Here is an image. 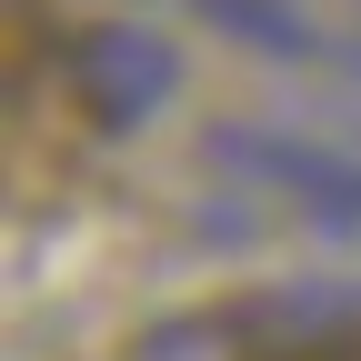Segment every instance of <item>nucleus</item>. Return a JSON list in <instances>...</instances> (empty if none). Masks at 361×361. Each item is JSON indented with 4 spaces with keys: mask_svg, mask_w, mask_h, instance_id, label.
Wrapping results in <instances>:
<instances>
[{
    "mask_svg": "<svg viewBox=\"0 0 361 361\" xmlns=\"http://www.w3.org/2000/svg\"><path fill=\"white\" fill-rule=\"evenodd\" d=\"M291 361H361V341H331V351H291Z\"/></svg>",
    "mask_w": 361,
    "mask_h": 361,
    "instance_id": "1",
    "label": "nucleus"
}]
</instances>
